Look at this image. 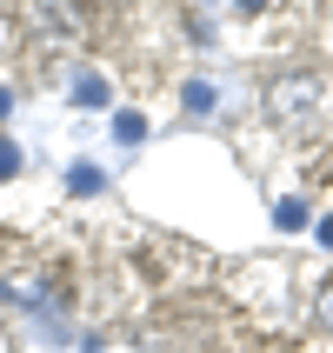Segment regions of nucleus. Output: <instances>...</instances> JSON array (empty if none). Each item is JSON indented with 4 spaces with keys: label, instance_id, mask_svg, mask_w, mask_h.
<instances>
[{
    "label": "nucleus",
    "instance_id": "nucleus-1",
    "mask_svg": "<svg viewBox=\"0 0 333 353\" xmlns=\"http://www.w3.org/2000/svg\"><path fill=\"white\" fill-rule=\"evenodd\" d=\"M327 107H333V87L320 74H280L267 87V114L280 127H294V134H314L320 120H327Z\"/></svg>",
    "mask_w": 333,
    "mask_h": 353
},
{
    "label": "nucleus",
    "instance_id": "nucleus-2",
    "mask_svg": "<svg viewBox=\"0 0 333 353\" xmlns=\"http://www.w3.org/2000/svg\"><path fill=\"white\" fill-rule=\"evenodd\" d=\"M0 294L40 314V307H47V274H40V267H7V274H0Z\"/></svg>",
    "mask_w": 333,
    "mask_h": 353
},
{
    "label": "nucleus",
    "instance_id": "nucleus-3",
    "mask_svg": "<svg viewBox=\"0 0 333 353\" xmlns=\"http://www.w3.org/2000/svg\"><path fill=\"white\" fill-rule=\"evenodd\" d=\"M34 27H47V34H80V7H67V0H34Z\"/></svg>",
    "mask_w": 333,
    "mask_h": 353
},
{
    "label": "nucleus",
    "instance_id": "nucleus-4",
    "mask_svg": "<svg viewBox=\"0 0 333 353\" xmlns=\"http://www.w3.org/2000/svg\"><path fill=\"white\" fill-rule=\"evenodd\" d=\"M74 100H80V107H107V80H100V74H80L74 80Z\"/></svg>",
    "mask_w": 333,
    "mask_h": 353
},
{
    "label": "nucleus",
    "instance_id": "nucleus-5",
    "mask_svg": "<svg viewBox=\"0 0 333 353\" xmlns=\"http://www.w3.org/2000/svg\"><path fill=\"white\" fill-rule=\"evenodd\" d=\"M187 114H214V87H207V80H187Z\"/></svg>",
    "mask_w": 333,
    "mask_h": 353
},
{
    "label": "nucleus",
    "instance_id": "nucleus-6",
    "mask_svg": "<svg viewBox=\"0 0 333 353\" xmlns=\"http://www.w3.org/2000/svg\"><path fill=\"white\" fill-rule=\"evenodd\" d=\"M114 140H127V147L147 140V120H140V114H114Z\"/></svg>",
    "mask_w": 333,
    "mask_h": 353
},
{
    "label": "nucleus",
    "instance_id": "nucleus-7",
    "mask_svg": "<svg viewBox=\"0 0 333 353\" xmlns=\"http://www.w3.org/2000/svg\"><path fill=\"white\" fill-rule=\"evenodd\" d=\"M67 187H74V194H100V167H74Z\"/></svg>",
    "mask_w": 333,
    "mask_h": 353
},
{
    "label": "nucleus",
    "instance_id": "nucleus-8",
    "mask_svg": "<svg viewBox=\"0 0 333 353\" xmlns=\"http://www.w3.org/2000/svg\"><path fill=\"white\" fill-rule=\"evenodd\" d=\"M314 320H320V327H327V334H333V280H327V287H320V300H314Z\"/></svg>",
    "mask_w": 333,
    "mask_h": 353
},
{
    "label": "nucleus",
    "instance_id": "nucleus-9",
    "mask_svg": "<svg viewBox=\"0 0 333 353\" xmlns=\"http://www.w3.org/2000/svg\"><path fill=\"white\" fill-rule=\"evenodd\" d=\"M280 227H307V200H280Z\"/></svg>",
    "mask_w": 333,
    "mask_h": 353
},
{
    "label": "nucleus",
    "instance_id": "nucleus-10",
    "mask_svg": "<svg viewBox=\"0 0 333 353\" xmlns=\"http://www.w3.org/2000/svg\"><path fill=\"white\" fill-rule=\"evenodd\" d=\"M20 174V147H14V140H0V180H14Z\"/></svg>",
    "mask_w": 333,
    "mask_h": 353
},
{
    "label": "nucleus",
    "instance_id": "nucleus-11",
    "mask_svg": "<svg viewBox=\"0 0 333 353\" xmlns=\"http://www.w3.org/2000/svg\"><path fill=\"white\" fill-rule=\"evenodd\" d=\"M7 107H14V87H0V114H7Z\"/></svg>",
    "mask_w": 333,
    "mask_h": 353
},
{
    "label": "nucleus",
    "instance_id": "nucleus-12",
    "mask_svg": "<svg viewBox=\"0 0 333 353\" xmlns=\"http://www.w3.org/2000/svg\"><path fill=\"white\" fill-rule=\"evenodd\" d=\"M240 7H247V14H260V7H267V0H240Z\"/></svg>",
    "mask_w": 333,
    "mask_h": 353
}]
</instances>
